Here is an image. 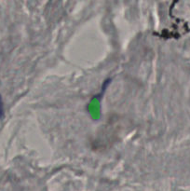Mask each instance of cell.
I'll return each mask as SVG.
<instances>
[{"label": "cell", "mask_w": 190, "mask_h": 191, "mask_svg": "<svg viewBox=\"0 0 190 191\" xmlns=\"http://www.w3.org/2000/svg\"><path fill=\"white\" fill-rule=\"evenodd\" d=\"M3 115H4V107H3V102L1 96H0V118H2Z\"/></svg>", "instance_id": "1"}]
</instances>
